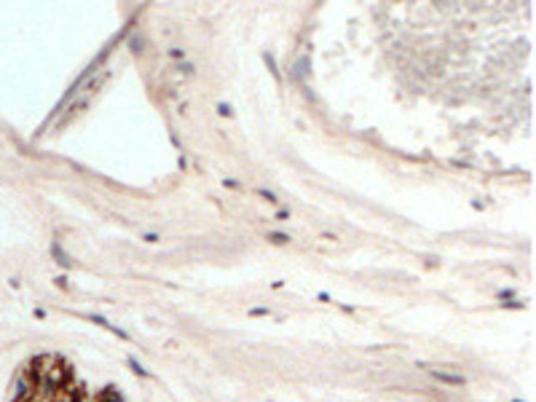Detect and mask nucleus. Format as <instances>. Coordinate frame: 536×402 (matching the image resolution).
<instances>
[{
	"mask_svg": "<svg viewBox=\"0 0 536 402\" xmlns=\"http://www.w3.org/2000/svg\"><path fill=\"white\" fill-rule=\"evenodd\" d=\"M268 242H274V244H287V242H290V236H287V234H276V231H274V234H268Z\"/></svg>",
	"mask_w": 536,
	"mask_h": 402,
	"instance_id": "1",
	"label": "nucleus"
},
{
	"mask_svg": "<svg viewBox=\"0 0 536 402\" xmlns=\"http://www.w3.org/2000/svg\"><path fill=\"white\" fill-rule=\"evenodd\" d=\"M54 255H57V263H62V266H67V255H62V250H59V244H54Z\"/></svg>",
	"mask_w": 536,
	"mask_h": 402,
	"instance_id": "3",
	"label": "nucleus"
},
{
	"mask_svg": "<svg viewBox=\"0 0 536 402\" xmlns=\"http://www.w3.org/2000/svg\"><path fill=\"white\" fill-rule=\"evenodd\" d=\"M217 113H220V115H225V118H228V115H231V107L225 105V102H220V105H217Z\"/></svg>",
	"mask_w": 536,
	"mask_h": 402,
	"instance_id": "4",
	"label": "nucleus"
},
{
	"mask_svg": "<svg viewBox=\"0 0 536 402\" xmlns=\"http://www.w3.org/2000/svg\"><path fill=\"white\" fill-rule=\"evenodd\" d=\"M276 220H290V212H287V210H279V212H276Z\"/></svg>",
	"mask_w": 536,
	"mask_h": 402,
	"instance_id": "6",
	"label": "nucleus"
},
{
	"mask_svg": "<svg viewBox=\"0 0 536 402\" xmlns=\"http://www.w3.org/2000/svg\"><path fill=\"white\" fill-rule=\"evenodd\" d=\"M142 239H145V242H150V244H153V242H158V236H156V234H145Z\"/></svg>",
	"mask_w": 536,
	"mask_h": 402,
	"instance_id": "7",
	"label": "nucleus"
},
{
	"mask_svg": "<svg viewBox=\"0 0 536 402\" xmlns=\"http://www.w3.org/2000/svg\"><path fill=\"white\" fill-rule=\"evenodd\" d=\"M258 196H263L266 201H271V204H276V201H279L276 193H271V190H266V188H260V190H258Z\"/></svg>",
	"mask_w": 536,
	"mask_h": 402,
	"instance_id": "2",
	"label": "nucleus"
},
{
	"mask_svg": "<svg viewBox=\"0 0 536 402\" xmlns=\"http://www.w3.org/2000/svg\"><path fill=\"white\" fill-rule=\"evenodd\" d=\"M223 185H225V188H236V190L242 188V185H239L236 180H223Z\"/></svg>",
	"mask_w": 536,
	"mask_h": 402,
	"instance_id": "5",
	"label": "nucleus"
}]
</instances>
